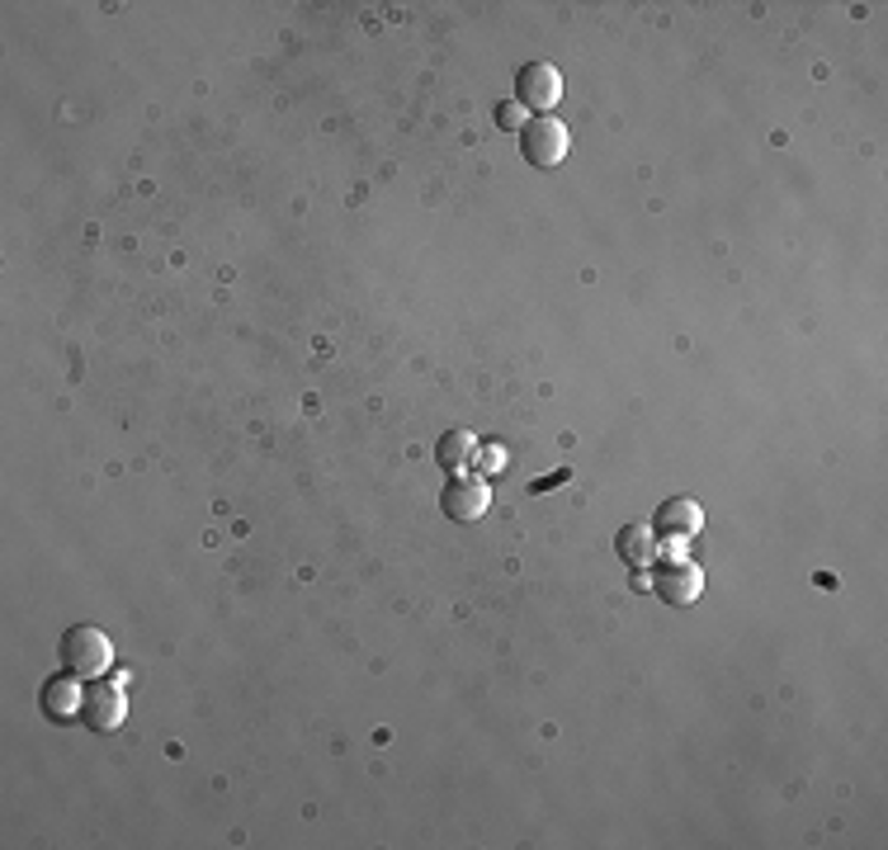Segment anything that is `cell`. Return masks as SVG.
Returning a JSON list of instances; mask_svg holds the SVG:
<instances>
[{"label": "cell", "instance_id": "6da1fadb", "mask_svg": "<svg viewBox=\"0 0 888 850\" xmlns=\"http://www.w3.org/2000/svg\"><path fill=\"white\" fill-rule=\"evenodd\" d=\"M62 661L72 676H105L114 666V643L105 628L95 624H76L62 633Z\"/></svg>", "mask_w": 888, "mask_h": 850}, {"label": "cell", "instance_id": "7a4b0ae2", "mask_svg": "<svg viewBox=\"0 0 888 850\" xmlns=\"http://www.w3.org/2000/svg\"><path fill=\"white\" fill-rule=\"evenodd\" d=\"M521 147H525V161L534 165H558L567 157V128L553 119V114H544V119H529L525 132H521Z\"/></svg>", "mask_w": 888, "mask_h": 850}, {"label": "cell", "instance_id": "3957f363", "mask_svg": "<svg viewBox=\"0 0 888 850\" xmlns=\"http://www.w3.org/2000/svg\"><path fill=\"white\" fill-rule=\"evenodd\" d=\"M515 99H521L525 109H553L563 99V76L558 66L548 62H525L521 76H515Z\"/></svg>", "mask_w": 888, "mask_h": 850}, {"label": "cell", "instance_id": "277c9868", "mask_svg": "<svg viewBox=\"0 0 888 850\" xmlns=\"http://www.w3.org/2000/svg\"><path fill=\"white\" fill-rule=\"evenodd\" d=\"M652 587H657V595L666 600V605H695L699 591H705V577H699L695 562L676 558V562H666L662 572L652 577Z\"/></svg>", "mask_w": 888, "mask_h": 850}, {"label": "cell", "instance_id": "5b68a950", "mask_svg": "<svg viewBox=\"0 0 888 850\" xmlns=\"http://www.w3.org/2000/svg\"><path fill=\"white\" fill-rule=\"evenodd\" d=\"M440 502H445V515H454V520L468 525V520H482V515H488L492 492H488V482H482V477H454L445 487Z\"/></svg>", "mask_w": 888, "mask_h": 850}, {"label": "cell", "instance_id": "8992f818", "mask_svg": "<svg viewBox=\"0 0 888 850\" xmlns=\"http://www.w3.org/2000/svg\"><path fill=\"white\" fill-rule=\"evenodd\" d=\"M81 713H86V723L90 728H99V732H114L124 723V713H128V699H124V690L119 686H90L86 690V704H81Z\"/></svg>", "mask_w": 888, "mask_h": 850}, {"label": "cell", "instance_id": "52a82bcc", "mask_svg": "<svg viewBox=\"0 0 888 850\" xmlns=\"http://www.w3.org/2000/svg\"><path fill=\"white\" fill-rule=\"evenodd\" d=\"M657 535H672V539H691L705 529V510H699V502H691V496H676V502H666L657 510Z\"/></svg>", "mask_w": 888, "mask_h": 850}, {"label": "cell", "instance_id": "ba28073f", "mask_svg": "<svg viewBox=\"0 0 888 850\" xmlns=\"http://www.w3.org/2000/svg\"><path fill=\"white\" fill-rule=\"evenodd\" d=\"M81 704H86V690L76 686V676H57L43 686V709L47 719H72V713H81Z\"/></svg>", "mask_w": 888, "mask_h": 850}, {"label": "cell", "instance_id": "9c48e42d", "mask_svg": "<svg viewBox=\"0 0 888 850\" xmlns=\"http://www.w3.org/2000/svg\"><path fill=\"white\" fill-rule=\"evenodd\" d=\"M473 454H478V440L468 435V430H449V435L435 444V459H440V469H449V473L473 469Z\"/></svg>", "mask_w": 888, "mask_h": 850}, {"label": "cell", "instance_id": "30bf717a", "mask_svg": "<svg viewBox=\"0 0 888 850\" xmlns=\"http://www.w3.org/2000/svg\"><path fill=\"white\" fill-rule=\"evenodd\" d=\"M652 553H657V539H652V529H643V525L619 529V558H624L629 567H643Z\"/></svg>", "mask_w": 888, "mask_h": 850}, {"label": "cell", "instance_id": "8fae6325", "mask_svg": "<svg viewBox=\"0 0 888 850\" xmlns=\"http://www.w3.org/2000/svg\"><path fill=\"white\" fill-rule=\"evenodd\" d=\"M473 469L478 473H501V469H506V449H501V444H478V454H473Z\"/></svg>", "mask_w": 888, "mask_h": 850}, {"label": "cell", "instance_id": "7c38bea8", "mask_svg": "<svg viewBox=\"0 0 888 850\" xmlns=\"http://www.w3.org/2000/svg\"><path fill=\"white\" fill-rule=\"evenodd\" d=\"M496 123L506 132H521L529 123V109L521 105V99H506V105H496Z\"/></svg>", "mask_w": 888, "mask_h": 850}, {"label": "cell", "instance_id": "4fadbf2b", "mask_svg": "<svg viewBox=\"0 0 888 850\" xmlns=\"http://www.w3.org/2000/svg\"><path fill=\"white\" fill-rule=\"evenodd\" d=\"M567 477H573V473H567V469H558V473H548V477H539V482H534L529 492H548V487H558V482H567Z\"/></svg>", "mask_w": 888, "mask_h": 850}, {"label": "cell", "instance_id": "5bb4252c", "mask_svg": "<svg viewBox=\"0 0 888 850\" xmlns=\"http://www.w3.org/2000/svg\"><path fill=\"white\" fill-rule=\"evenodd\" d=\"M662 558H666V562H676V558H685V539H676V544H662Z\"/></svg>", "mask_w": 888, "mask_h": 850}]
</instances>
